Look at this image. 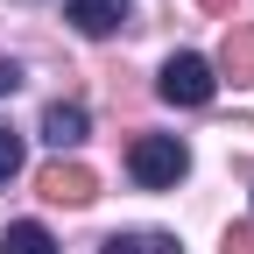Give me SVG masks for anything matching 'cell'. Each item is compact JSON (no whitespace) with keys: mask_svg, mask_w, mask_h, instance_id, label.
<instances>
[{"mask_svg":"<svg viewBox=\"0 0 254 254\" xmlns=\"http://www.w3.org/2000/svg\"><path fill=\"white\" fill-rule=\"evenodd\" d=\"M43 141H50V148H78V141H85V106H78V99H57V106L43 113Z\"/></svg>","mask_w":254,"mask_h":254,"instance_id":"8992f818","label":"cell"},{"mask_svg":"<svg viewBox=\"0 0 254 254\" xmlns=\"http://www.w3.org/2000/svg\"><path fill=\"white\" fill-rule=\"evenodd\" d=\"M0 254H57V240H50V226H36V219H14L7 240H0Z\"/></svg>","mask_w":254,"mask_h":254,"instance_id":"52a82bcc","label":"cell"},{"mask_svg":"<svg viewBox=\"0 0 254 254\" xmlns=\"http://www.w3.org/2000/svg\"><path fill=\"white\" fill-rule=\"evenodd\" d=\"M14 85H21V64H7V57H0V99H7Z\"/></svg>","mask_w":254,"mask_h":254,"instance_id":"8fae6325","label":"cell"},{"mask_svg":"<svg viewBox=\"0 0 254 254\" xmlns=\"http://www.w3.org/2000/svg\"><path fill=\"white\" fill-rule=\"evenodd\" d=\"M219 71L233 85H254V21H233L226 28V50H219Z\"/></svg>","mask_w":254,"mask_h":254,"instance_id":"5b68a950","label":"cell"},{"mask_svg":"<svg viewBox=\"0 0 254 254\" xmlns=\"http://www.w3.org/2000/svg\"><path fill=\"white\" fill-rule=\"evenodd\" d=\"M155 92H163L170 106H212V92H219V71L198 57V50H177L163 64V78H155Z\"/></svg>","mask_w":254,"mask_h":254,"instance_id":"7a4b0ae2","label":"cell"},{"mask_svg":"<svg viewBox=\"0 0 254 254\" xmlns=\"http://www.w3.org/2000/svg\"><path fill=\"white\" fill-rule=\"evenodd\" d=\"M184 170H190V148L177 134H141L127 148V177L141 190H170V184H184Z\"/></svg>","mask_w":254,"mask_h":254,"instance_id":"6da1fadb","label":"cell"},{"mask_svg":"<svg viewBox=\"0 0 254 254\" xmlns=\"http://www.w3.org/2000/svg\"><path fill=\"white\" fill-rule=\"evenodd\" d=\"M64 21H71L78 36H113V28L127 21V0H71Z\"/></svg>","mask_w":254,"mask_h":254,"instance_id":"277c9868","label":"cell"},{"mask_svg":"<svg viewBox=\"0 0 254 254\" xmlns=\"http://www.w3.org/2000/svg\"><path fill=\"white\" fill-rule=\"evenodd\" d=\"M14 170H21V141H14V134H7V127H0V184H7V177H14Z\"/></svg>","mask_w":254,"mask_h":254,"instance_id":"9c48e42d","label":"cell"},{"mask_svg":"<svg viewBox=\"0 0 254 254\" xmlns=\"http://www.w3.org/2000/svg\"><path fill=\"white\" fill-rule=\"evenodd\" d=\"M198 7H205V14H233V0H198Z\"/></svg>","mask_w":254,"mask_h":254,"instance_id":"7c38bea8","label":"cell"},{"mask_svg":"<svg viewBox=\"0 0 254 254\" xmlns=\"http://www.w3.org/2000/svg\"><path fill=\"white\" fill-rule=\"evenodd\" d=\"M99 254H184V247H177L170 233H113Z\"/></svg>","mask_w":254,"mask_h":254,"instance_id":"ba28073f","label":"cell"},{"mask_svg":"<svg viewBox=\"0 0 254 254\" xmlns=\"http://www.w3.org/2000/svg\"><path fill=\"white\" fill-rule=\"evenodd\" d=\"M226 254H254V226H233L226 233Z\"/></svg>","mask_w":254,"mask_h":254,"instance_id":"30bf717a","label":"cell"},{"mask_svg":"<svg viewBox=\"0 0 254 254\" xmlns=\"http://www.w3.org/2000/svg\"><path fill=\"white\" fill-rule=\"evenodd\" d=\"M36 190H43L50 205H92V198H99V177H92L85 163H64V155H57V163H43Z\"/></svg>","mask_w":254,"mask_h":254,"instance_id":"3957f363","label":"cell"}]
</instances>
